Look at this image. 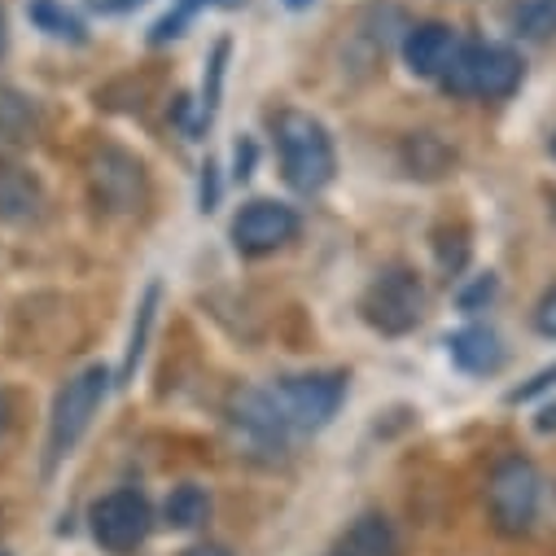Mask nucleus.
Instances as JSON below:
<instances>
[{"label":"nucleus","mask_w":556,"mask_h":556,"mask_svg":"<svg viewBox=\"0 0 556 556\" xmlns=\"http://www.w3.org/2000/svg\"><path fill=\"white\" fill-rule=\"evenodd\" d=\"M276 150H281L286 180L299 193H320L338 172L333 136L325 131L320 118H312L303 110H281L276 114Z\"/></svg>","instance_id":"nucleus-1"},{"label":"nucleus","mask_w":556,"mask_h":556,"mask_svg":"<svg viewBox=\"0 0 556 556\" xmlns=\"http://www.w3.org/2000/svg\"><path fill=\"white\" fill-rule=\"evenodd\" d=\"M258 394H263L267 412L286 426V434L325 430L346 399V377L342 372H303V377H281Z\"/></svg>","instance_id":"nucleus-2"},{"label":"nucleus","mask_w":556,"mask_h":556,"mask_svg":"<svg viewBox=\"0 0 556 556\" xmlns=\"http://www.w3.org/2000/svg\"><path fill=\"white\" fill-rule=\"evenodd\" d=\"M539 508H543V478L530 460L521 456H508L491 469L486 478V513H491V526L508 539H521L534 530L539 521Z\"/></svg>","instance_id":"nucleus-3"},{"label":"nucleus","mask_w":556,"mask_h":556,"mask_svg":"<svg viewBox=\"0 0 556 556\" xmlns=\"http://www.w3.org/2000/svg\"><path fill=\"white\" fill-rule=\"evenodd\" d=\"M105 390H110V372H105L101 364L84 368L79 377H71V381L58 390L53 416H49V456H45V469H49V473L79 447V439L88 434V426H92V416H97Z\"/></svg>","instance_id":"nucleus-4"},{"label":"nucleus","mask_w":556,"mask_h":556,"mask_svg":"<svg viewBox=\"0 0 556 556\" xmlns=\"http://www.w3.org/2000/svg\"><path fill=\"white\" fill-rule=\"evenodd\" d=\"M452 97H478V101H500L517 92L521 84V58L504 45H465L452 71L439 79Z\"/></svg>","instance_id":"nucleus-5"},{"label":"nucleus","mask_w":556,"mask_h":556,"mask_svg":"<svg viewBox=\"0 0 556 556\" xmlns=\"http://www.w3.org/2000/svg\"><path fill=\"white\" fill-rule=\"evenodd\" d=\"M359 312L386 338L412 333L416 325H421V316H426V286L416 281L412 267H386L377 281L364 290Z\"/></svg>","instance_id":"nucleus-6"},{"label":"nucleus","mask_w":556,"mask_h":556,"mask_svg":"<svg viewBox=\"0 0 556 556\" xmlns=\"http://www.w3.org/2000/svg\"><path fill=\"white\" fill-rule=\"evenodd\" d=\"M92 539L105 547V552H114V556H127V552H136L146 543V534H150V526H154V513H150V500L141 495V491H131V486H123V491H110V495H101L97 504H92Z\"/></svg>","instance_id":"nucleus-7"},{"label":"nucleus","mask_w":556,"mask_h":556,"mask_svg":"<svg viewBox=\"0 0 556 556\" xmlns=\"http://www.w3.org/2000/svg\"><path fill=\"white\" fill-rule=\"evenodd\" d=\"M294 237H299V211L286 206V202L254 198L232 219V245L241 254H271V250H281Z\"/></svg>","instance_id":"nucleus-8"},{"label":"nucleus","mask_w":556,"mask_h":556,"mask_svg":"<svg viewBox=\"0 0 556 556\" xmlns=\"http://www.w3.org/2000/svg\"><path fill=\"white\" fill-rule=\"evenodd\" d=\"M88 180H92V193H97V202L105 211L127 215V211H141V202H146V167L136 163L131 154L114 150V146L92 154Z\"/></svg>","instance_id":"nucleus-9"},{"label":"nucleus","mask_w":556,"mask_h":556,"mask_svg":"<svg viewBox=\"0 0 556 556\" xmlns=\"http://www.w3.org/2000/svg\"><path fill=\"white\" fill-rule=\"evenodd\" d=\"M460 49L465 45L447 23H416L403 40V62L421 79H443L452 71V62L460 58Z\"/></svg>","instance_id":"nucleus-10"},{"label":"nucleus","mask_w":556,"mask_h":556,"mask_svg":"<svg viewBox=\"0 0 556 556\" xmlns=\"http://www.w3.org/2000/svg\"><path fill=\"white\" fill-rule=\"evenodd\" d=\"M40 211H45L40 180L18 163H0V219L31 224V219H40Z\"/></svg>","instance_id":"nucleus-11"},{"label":"nucleus","mask_w":556,"mask_h":556,"mask_svg":"<svg viewBox=\"0 0 556 556\" xmlns=\"http://www.w3.org/2000/svg\"><path fill=\"white\" fill-rule=\"evenodd\" d=\"M447 346H452V359H456L465 372H473V377H486V372H500V368H504V342H500V333L486 329V325L460 329Z\"/></svg>","instance_id":"nucleus-12"},{"label":"nucleus","mask_w":556,"mask_h":556,"mask_svg":"<svg viewBox=\"0 0 556 556\" xmlns=\"http://www.w3.org/2000/svg\"><path fill=\"white\" fill-rule=\"evenodd\" d=\"M36 105L14 92V88H0V150H18L36 136Z\"/></svg>","instance_id":"nucleus-13"},{"label":"nucleus","mask_w":556,"mask_h":556,"mask_svg":"<svg viewBox=\"0 0 556 556\" xmlns=\"http://www.w3.org/2000/svg\"><path fill=\"white\" fill-rule=\"evenodd\" d=\"M159 281L146 286V299L136 307V325H131V338H127V355H123V368H118V386H127L136 377V364L146 359V346H150V329H154V312H159Z\"/></svg>","instance_id":"nucleus-14"},{"label":"nucleus","mask_w":556,"mask_h":556,"mask_svg":"<svg viewBox=\"0 0 556 556\" xmlns=\"http://www.w3.org/2000/svg\"><path fill=\"white\" fill-rule=\"evenodd\" d=\"M163 517H167V526H176V530H198V526L211 517V495H206L202 486L185 482V486H176V491L167 495Z\"/></svg>","instance_id":"nucleus-15"},{"label":"nucleus","mask_w":556,"mask_h":556,"mask_svg":"<svg viewBox=\"0 0 556 556\" xmlns=\"http://www.w3.org/2000/svg\"><path fill=\"white\" fill-rule=\"evenodd\" d=\"M399 552V539L390 530L386 517H359L351 539H346V556H394Z\"/></svg>","instance_id":"nucleus-16"},{"label":"nucleus","mask_w":556,"mask_h":556,"mask_svg":"<svg viewBox=\"0 0 556 556\" xmlns=\"http://www.w3.org/2000/svg\"><path fill=\"white\" fill-rule=\"evenodd\" d=\"M508 18L521 40H552L556 36V0H517Z\"/></svg>","instance_id":"nucleus-17"},{"label":"nucleus","mask_w":556,"mask_h":556,"mask_svg":"<svg viewBox=\"0 0 556 556\" xmlns=\"http://www.w3.org/2000/svg\"><path fill=\"white\" fill-rule=\"evenodd\" d=\"M31 23L40 27V31H49V36H58V40H71V45H79L84 40V27L58 5V0H31Z\"/></svg>","instance_id":"nucleus-18"},{"label":"nucleus","mask_w":556,"mask_h":556,"mask_svg":"<svg viewBox=\"0 0 556 556\" xmlns=\"http://www.w3.org/2000/svg\"><path fill=\"white\" fill-rule=\"evenodd\" d=\"M224 62H228V40L215 45L211 53V75H206V97H202V123L215 118V105H219V84H224Z\"/></svg>","instance_id":"nucleus-19"},{"label":"nucleus","mask_w":556,"mask_h":556,"mask_svg":"<svg viewBox=\"0 0 556 556\" xmlns=\"http://www.w3.org/2000/svg\"><path fill=\"white\" fill-rule=\"evenodd\" d=\"M556 386V364H547L543 372H534L526 386H517V390H508V403H530L534 394H543V390H552Z\"/></svg>","instance_id":"nucleus-20"},{"label":"nucleus","mask_w":556,"mask_h":556,"mask_svg":"<svg viewBox=\"0 0 556 556\" xmlns=\"http://www.w3.org/2000/svg\"><path fill=\"white\" fill-rule=\"evenodd\" d=\"M534 329H539L543 338H556V286L539 299V307H534Z\"/></svg>","instance_id":"nucleus-21"},{"label":"nucleus","mask_w":556,"mask_h":556,"mask_svg":"<svg viewBox=\"0 0 556 556\" xmlns=\"http://www.w3.org/2000/svg\"><path fill=\"white\" fill-rule=\"evenodd\" d=\"M219 202V176H215V163L202 167V211H215Z\"/></svg>","instance_id":"nucleus-22"},{"label":"nucleus","mask_w":556,"mask_h":556,"mask_svg":"<svg viewBox=\"0 0 556 556\" xmlns=\"http://www.w3.org/2000/svg\"><path fill=\"white\" fill-rule=\"evenodd\" d=\"M491 294H495V276H482V281H478L473 290H465V294H460V307H465V312H473V307H478L482 299H491Z\"/></svg>","instance_id":"nucleus-23"},{"label":"nucleus","mask_w":556,"mask_h":556,"mask_svg":"<svg viewBox=\"0 0 556 556\" xmlns=\"http://www.w3.org/2000/svg\"><path fill=\"white\" fill-rule=\"evenodd\" d=\"M254 167V146L250 141H237V180H245Z\"/></svg>","instance_id":"nucleus-24"},{"label":"nucleus","mask_w":556,"mask_h":556,"mask_svg":"<svg viewBox=\"0 0 556 556\" xmlns=\"http://www.w3.org/2000/svg\"><path fill=\"white\" fill-rule=\"evenodd\" d=\"M141 0H92V10H101V14H123V10H136Z\"/></svg>","instance_id":"nucleus-25"},{"label":"nucleus","mask_w":556,"mask_h":556,"mask_svg":"<svg viewBox=\"0 0 556 556\" xmlns=\"http://www.w3.org/2000/svg\"><path fill=\"white\" fill-rule=\"evenodd\" d=\"M185 556H228V552H224V547H211V543H206V547H189Z\"/></svg>","instance_id":"nucleus-26"},{"label":"nucleus","mask_w":556,"mask_h":556,"mask_svg":"<svg viewBox=\"0 0 556 556\" xmlns=\"http://www.w3.org/2000/svg\"><path fill=\"white\" fill-rule=\"evenodd\" d=\"M5 426H10V403H5V394H0V434H5Z\"/></svg>","instance_id":"nucleus-27"},{"label":"nucleus","mask_w":556,"mask_h":556,"mask_svg":"<svg viewBox=\"0 0 556 556\" xmlns=\"http://www.w3.org/2000/svg\"><path fill=\"white\" fill-rule=\"evenodd\" d=\"M0 53H5V14H0Z\"/></svg>","instance_id":"nucleus-28"},{"label":"nucleus","mask_w":556,"mask_h":556,"mask_svg":"<svg viewBox=\"0 0 556 556\" xmlns=\"http://www.w3.org/2000/svg\"><path fill=\"white\" fill-rule=\"evenodd\" d=\"M290 5H294V10H303V5H312V0H290Z\"/></svg>","instance_id":"nucleus-29"},{"label":"nucleus","mask_w":556,"mask_h":556,"mask_svg":"<svg viewBox=\"0 0 556 556\" xmlns=\"http://www.w3.org/2000/svg\"><path fill=\"white\" fill-rule=\"evenodd\" d=\"M552 159H556V136H552Z\"/></svg>","instance_id":"nucleus-30"},{"label":"nucleus","mask_w":556,"mask_h":556,"mask_svg":"<svg viewBox=\"0 0 556 556\" xmlns=\"http://www.w3.org/2000/svg\"><path fill=\"white\" fill-rule=\"evenodd\" d=\"M338 556H346V552H338Z\"/></svg>","instance_id":"nucleus-31"},{"label":"nucleus","mask_w":556,"mask_h":556,"mask_svg":"<svg viewBox=\"0 0 556 556\" xmlns=\"http://www.w3.org/2000/svg\"><path fill=\"white\" fill-rule=\"evenodd\" d=\"M0 556H5V552H0Z\"/></svg>","instance_id":"nucleus-32"}]
</instances>
